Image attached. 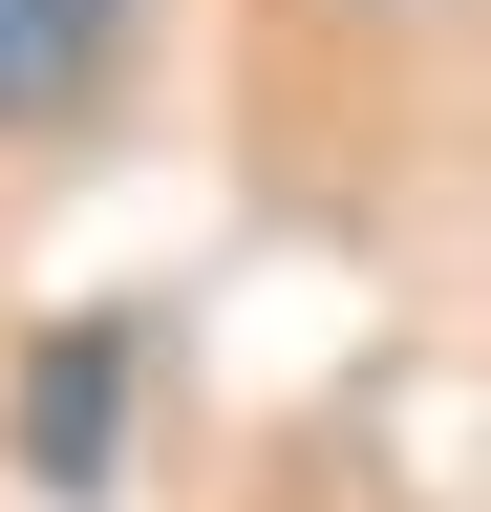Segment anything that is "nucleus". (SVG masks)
<instances>
[{
	"instance_id": "nucleus-1",
	"label": "nucleus",
	"mask_w": 491,
	"mask_h": 512,
	"mask_svg": "<svg viewBox=\"0 0 491 512\" xmlns=\"http://www.w3.org/2000/svg\"><path fill=\"white\" fill-rule=\"evenodd\" d=\"M107 406H129V342L65 320V342L22 363V470H43V491H107Z\"/></svg>"
},
{
	"instance_id": "nucleus-2",
	"label": "nucleus",
	"mask_w": 491,
	"mask_h": 512,
	"mask_svg": "<svg viewBox=\"0 0 491 512\" xmlns=\"http://www.w3.org/2000/svg\"><path fill=\"white\" fill-rule=\"evenodd\" d=\"M129 64V0H0V128H65Z\"/></svg>"
}]
</instances>
